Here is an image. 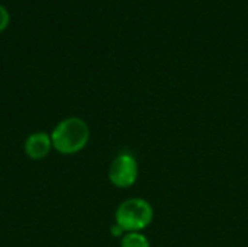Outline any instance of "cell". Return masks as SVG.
I'll return each mask as SVG.
<instances>
[{
	"mask_svg": "<svg viewBox=\"0 0 248 247\" xmlns=\"http://www.w3.org/2000/svg\"><path fill=\"white\" fill-rule=\"evenodd\" d=\"M52 148L61 156H74L86 148L90 140V128L87 122L78 116H67L61 119L51 131Z\"/></svg>",
	"mask_w": 248,
	"mask_h": 247,
	"instance_id": "cell-1",
	"label": "cell"
},
{
	"mask_svg": "<svg viewBox=\"0 0 248 247\" xmlns=\"http://www.w3.org/2000/svg\"><path fill=\"white\" fill-rule=\"evenodd\" d=\"M154 218L151 204L144 198H129L119 204L115 211V224L125 233L145 230Z\"/></svg>",
	"mask_w": 248,
	"mask_h": 247,
	"instance_id": "cell-2",
	"label": "cell"
},
{
	"mask_svg": "<svg viewBox=\"0 0 248 247\" xmlns=\"http://www.w3.org/2000/svg\"><path fill=\"white\" fill-rule=\"evenodd\" d=\"M140 175L137 159L129 153H119L110 163L108 178L115 188L126 189L135 185Z\"/></svg>",
	"mask_w": 248,
	"mask_h": 247,
	"instance_id": "cell-3",
	"label": "cell"
},
{
	"mask_svg": "<svg viewBox=\"0 0 248 247\" xmlns=\"http://www.w3.org/2000/svg\"><path fill=\"white\" fill-rule=\"evenodd\" d=\"M51 150H54L51 135L44 131L29 134L23 141V151L31 160H44L48 157Z\"/></svg>",
	"mask_w": 248,
	"mask_h": 247,
	"instance_id": "cell-4",
	"label": "cell"
},
{
	"mask_svg": "<svg viewBox=\"0 0 248 247\" xmlns=\"http://www.w3.org/2000/svg\"><path fill=\"white\" fill-rule=\"evenodd\" d=\"M121 247H151L150 240L141 231L125 233L121 237Z\"/></svg>",
	"mask_w": 248,
	"mask_h": 247,
	"instance_id": "cell-5",
	"label": "cell"
},
{
	"mask_svg": "<svg viewBox=\"0 0 248 247\" xmlns=\"http://www.w3.org/2000/svg\"><path fill=\"white\" fill-rule=\"evenodd\" d=\"M9 23H10V13L3 4H0V33L9 26Z\"/></svg>",
	"mask_w": 248,
	"mask_h": 247,
	"instance_id": "cell-6",
	"label": "cell"
},
{
	"mask_svg": "<svg viewBox=\"0 0 248 247\" xmlns=\"http://www.w3.org/2000/svg\"><path fill=\"white\" fill-rule=\"evenodd\" d=\"M110 233H112V236H115V237H122V236L125 234V231H124L119 226H116V224H113V226H112Z\"/></svg>",
	"mask_w": 248,
	"mask_h": 247,
	"instance_id": "cell-7",
	"label": "cell"
}]
</instances>
